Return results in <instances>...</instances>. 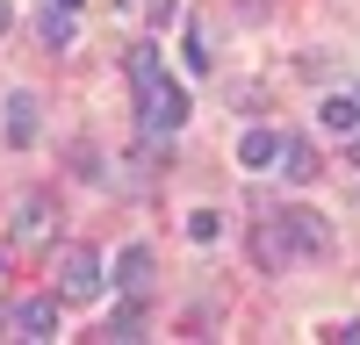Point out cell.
Wrapping results in <instances>:
<instances>
[{"label":"cell","mask_w":360,"mask_h":345,"mask_svg":"<svg viewBox=\"0 0 360 345\" xmlns=\"http://www.w3.org/2000/svg\"><path fill=\"white\" fill-rule=\"evenodd\" d=\"M180 123H188V86H180V79H152V86H137V130L144 137H152V144H166Z\"/></svg>","instance_id":"cell-1"},{"label":"cell","mask_w":360,"mask_h":345,"mask_svg":"<svg viewBox=\"0 0 360 345\" xmlns=\"http://www.w3.org/2000/svg\"><path fill=\"white\" fill-rule=\"evenodd\" d=\"M101 252H86V245H65V252H58V295H65V302H94L101 295Z\"/></svg>","instance_id":"cell-2"},{"label":"cell","mask_w":360,"mask_h":345,"mask_svg":"<svg viewBox=\"0 0 360 345\" xmlns=\"http://www.w3.org/2000/svg\"><path fill=\"white\" fill-rule=\"evenodd\" d=\"M274 223H281V238H288L295 259H324L332 252V223H324L317 209H274Z\"/></svg>","instance_id":"cell-3"},{"label":"cell","mask_w":360,"mask_h":345,"mask_svg":"<svg viewBox=\"0 0 360 345\" xmlns=\"http://www.w3.org/2000/svg\"><path fill=\"white\" fill-rule=\"evenodd\" d=\"M58 302H65V295H29V302H15V338H58Z\"/></svg>","instance_id":"cell-4"},{"label":"cell","mask_w":360,"mask_h":345,"mask_svg":"<svg viewBox=\"0 0 360 345\" xmlns=\"http://www.w3.org/2000/svg\"><path fill=\"white\" fill-rule=\"evenodd\" d=\"M108 273H115V288H123V295H144V288H152V245H123Z\"/></svg>","instance_id":"cell-5"},{"label":"cell","mask_w":360,"mask_h":345,"mask_svg":"<svg viewBox=\"0 0 360 345\" xmlns=\"http://www.w3.org/2000/svg\"><path fill=\"white\" fill-rule=\"evenodd\" d=\"M252 259H259V266H266V273H281V266H288V259H295V252H288V238H281V223H274V216H259V230H252Z\"/></svg>","instance_id":"cell-6"},{"label":"cell","mask_w":360,"mask_h":345,"mask_svg":"<svg viewBox=\"0 0 360 345\" xmlns=\"http://www.w3.org/2000/svg\"><path fill=\"white\" fill-rule=\"evenodd\" d=\"M238 165H245V172L281 165V137H274V130H245V137H238Z\"/></svg>","instance_id":"cell-7"},{"label":"cell","mask_w":360,"mask_h":345,"mask_svg":"<svg viewBox=\"0 0 360 345\" xmlns=\"http://www.w3.org/2000/svg\"><path fill=\"white\" fill-rule=\"evenodd\" d=\"M317 165H324V158H317V144H310V137H281V172H288L295 187L317 180Z\"/></svg>","instance_id":"cell-8"},{"label":"cell","mask_w":360,"mask_h":345,"mask_svg":"<svg viewBox=\"0 0 360 345\" xmlns=\"http://www.w3.org/2000/svg\"><path fill=\"white\" fill-rule=\"evenodd\" d=\"M15 238H22V245H44V238H51V201H44V194H29L22 209H15Z\"/></svg>","instance_id":"cell-9"},{"label":"cell","mask_w":360,"mask_h":345,"mask_svg":"<svg viewBox=\"0 0 360 345\" xmlns=\"http://www.w3.org/2000/svg\"><path fill=\"white\" fill-rule=\"evenodd\" d=\"M37 36H44V50H65L79 29H72V8H58V0H44V15H37Z\"/></svg>","instance_id":"cell-10"},{"label":"cell","mask_w":360,"mask_h":345,"mask_svg":"<svg viewBox=\"0 0 360 345\" xmlns=\"http://www.w3.org/2000/svg\"><path fill=\"white\" fill-rule=\"evenodd\" d=\"M8 144H37V94H8Z\"/></svg>","instance_id":"cell-11"},{"label":"cell","mask_w":360,"mask_h":345,"mask_svg":"<svg viewBox=\"0 0 360 345\" xmlns=\"http://www.w3.org/2000/svg\"><path fill=\"white\" fill-rule=\"evenodd\" d=\"M324 130H339V137H353V130H360V86H346V94L324 101Z\"/></svg>","instance_id":"cell-12"},{"label":"cell","mask_w":360,"mask_h":345,"mask_svg":"<svg viewBox=\"0 0 360 345\" xmlns=\"http://www.w3.org/2000/svg\"><path fill=\"white\" fill-rule=\"evenodd\" d=\"M101 338H108V345H137V338H144V309H137V302H130V309H115Z\"/></svg>","instance_id":"cell-13"},{"label":"cell","mask_w":360,"mask_h":345,"mask_svg":"<svg viewBox=\"0 0 360 345\" xmlns=\"http://www.w3.org/2000/svg\"><path fill=\"white\" fill-rule=\"evenodd\" d=\"M188 238H195V245H217V238H224V209H195V216H188Z\"/></svg>","instance_id":"cell-14"},{"label":"cell","mask_w":360,"mask_h":345,"mask_svg":"<svg viewBox=\"0 0 360 345\" xmlns=\"http://www.w3.org/2000/svg\"><path fill=\"white\" fill-rule=\"evenodd\" d=\"M130 79H137V86L159 79V43H137V50H130Z\"/></svg>","instance_id":"cell-15"},{"label":"cell","mask_w":360,"mask_h":345,"mask_svg":"<svg viewBox=\"0 0 360 345\" xmlns=\"http://www.w3.org/2000/svg\"><path fill=\"white\" fill-rule=\"evenodd\" d=\"M209 58H217V50H209V36L188 22V65H195V72H209Z\"/></svg>","instance_id":"cell-16"},{"label":"cell","mask_w":360,"mask_h":345,"mask_svg":"<svg viewBox=\"0 0 360 345\" xmlns=\"http://www.w3.org/2000/svg\"><path fill=\"white\" fill-rule=\"evenodd\" d=\"M332 338H346V345H360V324H339V331H332Z\"/></svg>","instance_id":"cell-17"},{"label":"cell","mask_w":360,"mask_h":345,"mask_svg":"<svg viewBox=\"0 0 360 345\" xmlns=\"http://www.w3.org/2000/svg\"><path fill=\"white\" fill-rule=\"evenodd\" d=\"M0 338H15V309H0Z\"/></svg>","instance_id":"cell-18"},{"label":"cell","mask_w":360,"mask_h":345,"mask_svg":"<svg viewBox=\"0 0 360 345\" xmlns=\"http://www.w3.org/2000/svg\"><path fill=\"white\" fill-rule=\"evenodd\" d=\"M8 22H15V8H8V0H0V36H8Z\"/></svg>","instance_id":"cell-19"},{"label":"cell","mask_w":360,"mask_h":345,"mask_svg":"<svg viewBox=\"0 0 360 345\" xmlns=\"http://www.w3.org/2000/svg\"><path fill=\"white\" fill-rule=\"evenodd\" d=\"M58 8H79V0H58Z\"/></svg>","instance_id":"cell-20"},{"label":"cell","mask_w":360,"mask_h":345,"mask_svg":"<svg viewBox=\"0 0 360 345\" xmlns=\"http://www.w3.org/2000/svg\"><path fill=\"white\" fill-rule=\"evenodd\" d=\"M0 273H8V259H0Z\"/></svg>","instance_id":"cell-21"}]
</instances>
